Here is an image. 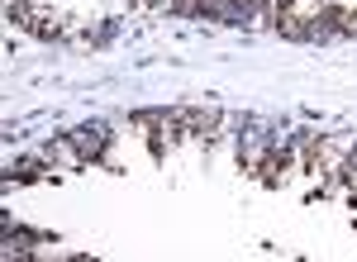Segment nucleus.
Returning a JSON list of instances; mask_svg holds the SVG:
<instances>
[{
  "instance_id": "2",
  "label": "nucleus",
  "mask_w": 357,
  "mask_h": 262,
  "mask_svg": "<svg viewBox=\"0 0 357 262\" xmlns=\"http://www.w3.org/2000/svg\"><path fill=\"white\" fill-rule=\"evenodd\" d=\"M281 133H286V129H276L272 119H243V133H238V162H243L248 177L262 167V157L276 148Z\"/></svg>"
},
{
  "instance_id": "4",
  "label": "nucleus",
  "mask_w": 357,
  "mask_h": 262,
  "mask_svg": "<svg viewBox=\"0 0 357 262\" xmlns=\"http://www.w3.org/2000/svg\"><path fill=\"white\" fill-rule=\"evenodd\" d=\"M176 119H181V133H186V138H215V133L224 129L220 110H210V105H181Z\"/></svg>"
},
{
  "instance_id": "5",
  "label": "nucleus",
  "mask_w": 357,
  "mask_h": 262,
  "mask_svg": "<svg viewBox=\"0 0 357 262\" xmlns=\"http://www.w3.org/2000/svg\"><path fill=\"white\" fill-rule=\"evenodd\" d=\"M43 172H48L43 162H15L10 167V177H43Z\"/></svg>"
},
{
  "instance_id": "1",
  "label": "nucleus",
  "mask_w": 357,
  "mask_h": 262,
  "mask_svg": "<svg viewBox=\"0 0 357 262\" xmlns=\"http://www.w3.org/2000/svg\"><path fill=\"white\" fill-rule=\"evenodd\" d=\"M105 124H82V129H72V133H62V138H53L48 143V162H96V157L105 153Z\"/></svg>"
},
{
  "instance_id": "3",
  "label": "nucleus",
  "mask_w": 357,
  "mask_h": 262,
  "mask_svg": "<svg viewBox=\"0 0 357 262\" xmlns=\"http://www.w3.org/2000/svg\"><path fill=\"white\" fill-rule=\"evenodd\" d=\"M138 129L148 133V148L162 157V153H172L186 133H181V119H176V110H143L138 115Z\"/></svg>"
}]
</instances>
